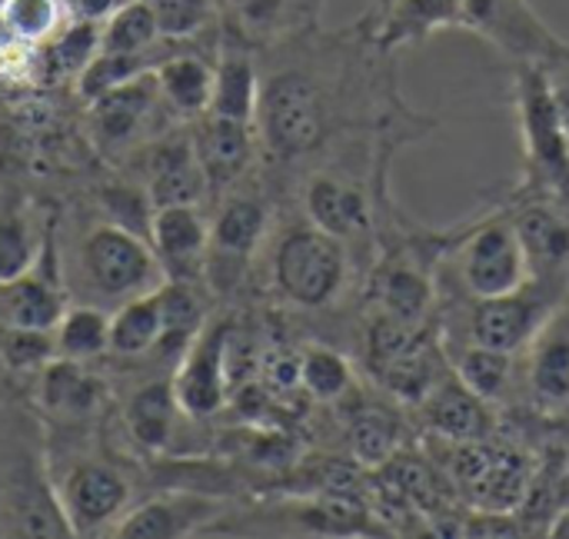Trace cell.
Wrapping results in <instances>:
<instances>
[{
	"mask_svg": "<svg viewBox=\"0 0 569 539\" xmlns=\"http://www.w3.org/2000/svg\"><path fill=\"white\" fill-rule=\"evenodd\" d=\"M0 537H73L53 490L37 413L0 387Z\"/></svg>",
	"mask_w": 569,
	"mask_h": 539,
	"instance_id": "6da1fadb",
	"label": "cell"
},
{
	"mask_svg": "<svg viewBox=\"0 0 569 539\" xmlns=\"http://www.w3.org/2000/svg\"><path fill=\"white\" fill-rule=\"evenodd\" d=\"M337 100L317 67L287 63L260 77V100L253 130L260 147L280 160L317 153L333 133Z\"/></svg>",
	"mask_w": 569,
	"mask_h": 539,
	"instance_id": "7a4b0ae2",
	"label": "cell"
},
{
	"mask_svg": "<svg viewBox=\"0 0 569 539\" xmlns=\"http://www.w3.org/2000/svg\"><path fill=\"white\" fill-rule=\"evenodd\" d=\"M513 103L523 137L527 190L550 193L569 207V130L557 107L543 60H517Z\"/></svg>",
	"mask_w": 569,
	"mask_h": 539,
	"instance_id": "3957f363",
	"label": "cell"
},
{
	"mask_svg": "<svg viewBox=\"0 0 569 539\" xmlns=\"http://www.w3.org/2000/svg\"><path fill=\"white\" fill-rule=\"evenodd\" d=\"M273 290L300 310H327L350 280L347 243L320 227L293 223L280 233L270 260Z\"/></svg>",
	"mask_w": 569,
	"mask_h": 539,
	"instance_id": "277c9868",
	"label": "cell"
},
{
	"mask_svg": "<svg viewBox=\"0 0 569 539\" xmlns=\"http://www.w3.org/2000/svg\"><path fill=\"white\" fill-rule=\"evenodd\" d=\"M80 273L97 300L117 307L167 283V270L153 243L117 223H100L83 237Z\"/></svg>",
	"mask_w": 569,
	"mask_h": 539,
	"instance_id": "5b68a950",
	"label": "cell"
},
{
	"mask_svg": "<svg viewBox=\"0 0 569 539\" xmlns=\"http://www.w3.org/2000/svg\"><path fill=\"white\" fill-rule=\"evenodd\" d=\"M453 243L460 283L473 300L503 297L530 283V263L507 207L470 223Z\"/></svg>",
	"mask_w": 569,
	"mask_h": 539,
	"instance_id": "8992f818",
	"label": "cell"
},
{
	"mask_svg": "<svg viewBox=\"0 0 569 539\" xmlns=\"http://www.w3.org/2000/svg\"><path fill=\"white\" fill-rule=\"evenodd\" d=\"M53 490L73 537H100L103 530L117 533L120 520L133 507L130 480L100 460H80L67 467L60 477H53Z\"/></svg>",
	"mask_w": 569,
	"mask_h": 539,
	"instance_id": "52a82bcc",
	"label": "cell"
},
{
	"mask_svg": "<svg viewBox=\"0 0 569 539\" xmlns=\"http://www.w3.org/2000/svg\"><path fill=\"white\" fill-rule=\"evenodd\" d=\"M520 233L530 280L553 297H569V207L563 200L520 187L517 203L507 207Z\"/></svg>",
	"mask_w": 569,
	"mask_h": 539,
	"instance_id": "ba28073f",
	"label": "cell"
},
{
	"mask_svg": "<svg viewBox=\"0 0 569 539\" xmlns=\"http://www.w3.org/2000/svg\"><path fill=\"white\" fill-rule=\"evenodd\" d=\"M563 297H553L533 280L513 293L473 300L467 317V340L520 357L527 353V347L537 340V333L543 330V323L553 317Z\"/></svg>",
	"mask_w": 569,
	"mask_h": 539,
	"instance_id": "9c48e42d",
	"label": "cell"
},
{
	"mask_svg": "<svg viewBox=\"0 0 569 539\" xmlns=\"http://www.w3.org/2000/svg\"><path fill=\"white\" fill-rule=\"evenodd\" d=\"M463 30L480 33L517 60H560L569 43L547 27L530 0H463Z\"/></svg>",
	"mask_w": 569,
	"mask_h": 539,
	"instance_id": "30bf717a",
	"label": "cell"
},
{
	"mask_svg": "<svg viewBox=\"0 0 569 539\" xmlns=\"http://www.w3.org/2000/svg\"><path fill=\"white\" fill-rule=\"evenodd\" d=\"M230 320H210L180 353L173 393L190 420L217 417L230 393Z\"/></svg>",
	"mask_w": 569,
	"mask_h": 539,
	"instance_id": "8fae6325",
	"label": "cell"
},
{
	"mask_svg": "<svg viewBox=\"0 0 569 539\" xmlns=\"http://www.w3.org/2000/svg\"><path fill=\"white\" fill-rule=\"evenodd\" d=\"M320 13L323 0H217L223 37L250 50H273L313 33Z\"/></svg>",
	"mask_w": 569,
	"mask_h": 539,
	"instance_id": "7c38bea8",
	"label": "cell"
},
{
	"mask_svg": "<svg viewBox=\"0 0 569 539\" xmlns=\"http://www.w3.org/2000/svg\"><path fill=\"white\" fill-rule=\"evenodd\" d=\"M427 260L433 257H427L413 243L387 250L367 283V297L373 310L407 323H430L437 310V283L430 277Z\"/></svg>",
	"mask_w": 569,
	"mask_h": 539,
	"instance_id": "4fadbf2b",
	"label": "cell"
},
{
	"mask_svg": "<svg viewBox=\"0 0 569 539\" xmlns=\"http://www.w3.org/2000/svg\"><path fill=\"white\" fill-rule=\"evenodd\" d=\"M357 27L380 53H393L423 43L437 30L463 27V0H387L370 7Z\"/></svg>",
	"mask_w": 569,
	"mask_h": 539,
	"instance_id": "5bb4252c",
	"label": "cell"
},
{
	"mask_svg": "<svg viewBox=\"0 0 569 539\" xmlns=\"http://www.w3.org/2000/svg\"><path fill=\"white\" fill-rule=\"evenodd\" d=\"M63 313H67V300L57 280L53 240H43L37 263L27 273L0 283V323L27 327V330H53Z\"/></svg>",
	"mask_w": 569,
	"mask_h": 539,
	"instance_id": "9a60e30c",
	"label": "cell"
},
{
	"mask_svg": "<svg viewBox=\"0 0 569 539\" xmlns=\"http://www.w3.org/2000/svg\"><path fill=\"white\" fill-rule=\"evenodd\" d=\"M303 213L313 227L340 237L343 243L370 233L373 227V200L367 187L337 170H320L307 180Z\"/></svg>",
	"mask_w": 569,
	"mask_h": 539,
	"instance_id": "2e32d148",
	"label": "cell"
},
{
	"mask_svg": "<svg viewBox=\"0 0 569 539\" xmlns=\"http://www.w3.org/2000/svg\"><path fill=\"white\" fill-rule=\"evenodd\" d=\"M270 213L260 197H230L213 223H210V250H207V277H220L223 283L237 280L240 270L250 263L257 247L263 243Z\"/></svg>",
	"mask_w": 569,
	"mask_h": 539,
	"instance_id": "e0dca14e",
	"label": "cell"
},
{
	"mask_svg": "<svg viewBox=\"0 0 569 539\" xmlns=\"http://www.w3.org/2000/svg\"><path fill=\"white\" fill-rule=\"evenodd\" d=\"M223 520V500L203 493H167L130 507L120 520V539H180L203 533Z\"/></svg>",
	"mask_w": 569,
	"mask_h": 539,
	"instance_id": "ac0fdd59",
	"label": "cell"
},
{
	"mask_svg": "<svg viewBox=\"0 0 569 539\" xmlns=\"http://www.w3.org/2000/svg\"><path fill=\"white\" fill-rule=\"evenodd\" d=\"M150 243L167 270V280L193 283L197 273L207 270L210 250V223L197 203H170L157 207Z\"/></svg>",
	"mask_w": 569,
	"mask_h": 539,
	"instance_id": "d6986e66",
	"label": "cell"
},
{
	"mask_svg": "<svg viewBox=\"0 0 569 539\" xmlns=\"http://www.w3.org/2000/svg\"><path fill=\"white\" fill-rule=\"evenodd\" d=\"M190 140L210 190H227L237 180H243L257 153L253 123L217 117V113H203Z\"/></svg>",
	"mask_w": 569,
	"mask_h": 539,
	"instance_id": "ffe728a7",
	"label": "cell"
},
{
	"mask_svg": "<svg viewBox=\"0 0 569 539\" xmlns=\"http://www.w3.org/2000/svg\"><path fill=\"white\" fill-rule=\"evenodd\" d=\"M157 100L163 97H160V83L153 70L90 100V127H93L97 143L103 150H123L140 133V127L153 117Z\"/></svg>",
	"mask_w": 569,
	"mask_h": 539,
	"instance_id": "44dd1931",
	"label": "cell"
},
{
	"mask_svg": "<svg viewBox=\"0 0 569 539\" xmlns=\"http://www.w3.org/2000/svg\"><path fill=\"white\" fill-rule=\"evenodd\" d=\"M427 427L433 430V437L450 440V443H473V440H487L493 430V413L490 403L483 397H477L450 367V373L427 393V400L420 403Z\"/></svg>",
	"mask_w": 569,
	"mask_h": 539,
	"instance_id": "7402d4cb",
	"label": "cell"
},
{
	"mask_svg": "<svg viewBox=\"0 0 569 539\" xmlns=\"http://www.w3.org/2000/svg\"><path fill=\"white\" fill-rule=\"evenodd\" d=\"M527 387L543 410L569 407V297L527 347Z\"/></svg>",
	"mask_w": 569,
	"mask_h": 539,
	"instance_id": "603a6c76",
	"label": "cell"
},
{
	"mask_svg": "<svg viewBox=\"0 0 569 539\" xmlns=\"http://www.w3.org/2000/svg\"><path fill=\"white\" fill-rule=\"evenodd\" d=\"M147 190L153 207L170 203H200V197L210 190L207 177L200 170V160L193 153V140L187 137H167L153 147L147 163Z\"/></svg>",
	"mask_w": 569,
	"mask_h": 539,
	"instance_id": "cb8c5ba5",
	"label": "cell"
},
{
	"mask_svg": "<svg viewBox=\"0 0 569 539\" xmlns=\"http://www.w3.org/2000/svg\"><path fill=\"white\" fill-rule=\"evenodd\" d=\"M257 100H260V70H257L253 50L223 37L220 53L213 60V93H210L207 113L253 123Z\"/></svg>",
	"mask_w": 569,
	"mask_h": 539,
	"instance_id": "d4e9b609",
	"label": "cell"
},
{
	"mask_svg": "<svg viewBox=\"0 0 569 539\" xmlns=\"http://www.w3.org/2000/svg\"><path fill=\"white\" fill-rule=\"evenodd\" d=\"M180 417H183V410L173 393V377L143 383L140 390H133V397L127 400V410H123L127 433L133 437V443L143 450H153V453L170 447Z\"/></svg>",
	"mask_w": 569,
	"mask_h": 539,
	"instance_id": "484cf974",
	"label": "cell"
},
{
	"mask_svg": "<svg viewBox=\"0 0 569 539\" xmlns=\"http://www.w3.org/2000/svg\"><path fill=\"white\" fill-rule=\"evenodd\" d=\"M160 97L180 117H203L210 110L213 93V63L190 50H173L157 63Z\"/></svg>",
	"mask_w": 569,
	"mask_h": 539,
	"instance_id": "4316f807",
	"label": "cell"
},
{
	"mask_svg": "<svg viewBox=\"0 0 569 539\" xmlns=\"http://www.w3.org/2000/svg\"><path fill=\"white\" fill-rule=\"evenodd\" d=\"M100 393H103L100 383L83 370L80 360L53 357L40 370V403L53 417H63V420L87 417L100 403Z\"/></svg>",
	"mask_w": 569,
	"mask_h": 539,
	"instance_id": "83f0119b",
	"label": "cell"
},
{
	"mask_svg": "<svg viewBox=\"0 0 569 539\" xmlns=\"http://www.w3.org/2000/svg\"><path fill=\"white\" fill-rule=\"evenodd\" d=\"M163 340V287L120 303L110 317V353L143 357Z\"/></svg>",
	"mask_w": 569,
	"mask_h": 539,
	"instance_id": "f1b7e54d",
	"label": "cell"
},
{
	"mask_svg": "<svg viewBox=\"0 0 569 539\" xmlns=\"http://www.w3.org/2000/svg\"><path fill=\"white\" fill-rule=\"evenodd\" d=\"M453 373L487 403H497L510 393L513 380H517V367H513V353L503 350H490L480 343H470L453 357Z\"/></svg>",
	"mask_w": 569,
	"mask_h": 539,
	"instance_id": "f546056e",
	"label": "cell"
},
{
	"mask_svg": "<svg viewBox=\"0 0 569 539\" xmlns=\"http://www.w3.org/2000/svg\"><path fill=\"white\" fill-rule=\"evenodd\" d=\"M53 340H57V357L80 360V363L97 360L100 353L110 350V313H103L100 307H73L53 327Z\"/></svg>",
	"mask_w": 569,
	"mask_h": 539,
	"instance_id": "4dcf8cb0",
	"label": "cell"
},
{
	"mask_svg": "<svg viewBox=\"0 0 569 539\" xmlns=\"http://www.w3.org/2000/svg\"><path fill=\"white\" fill-rule=\"evenodd\" d=\"M357 377L343 353H337L327 343H307L300 350V387L323 403L343 400L353 390Z\"/></svg>",
	"mask_w": 569,
	"mask_h": 539,
	"instance_id": "1f68e13d",
	"label": "cell"
},
{
	"mask_svg": "<svg viewBox=\"0 0 569 539\" xmlns=\"http://www.w3.org/2000/svg\"><path fill=\"white\" fill-rule=\"evenodd\" d=\"M163 40L157 13L150 7V0H127L123 7H117L107 20H103V37H100V50H113V53H143L153 50Z\"/></svg>",
	"mask_w": 569,
	"mask_h": 539,
	"instance_id": "d6a6232c",
	"label": "cell"
},
{
	"mask_svg": "<svg viewBox=\"0 0 569 539\" xmlns=\"http://www.w3.org/2000/svg\"><path fill=\"white\" fill-rule=\"evenodd\" d=\"M67 7L63 0H7L0 7V23L20 43L53 40L63 27Z\"/></svg>",
	"mask_w": 569,
	"mask_h": 539,
	"instance_id": "836d02e7",
	"label": "cell"
},
{
	"mask_svg": "<svg viewBox=\"0 0 569 539\" xmlns=\"http://www.w3.org/2000/svg\"><path fill=\"white\" fill-rule=\"evenodd\" d=\"M100 37H103V23H97V20L73 17L67 27H60V33L50 40V57H53L57 70L77 77L100 53Z\"/></svg>",
	"mask_w": 569,
	"mask_h": 539,
	"instance_id": "e575fe53",
	"label": "cell"
},
{
	"mask_svg": "<svg viewBox=\"0 0 569 539\" xmlns=\"http://www.w3.org/2000/svg\"><path fill=\"white\" fill-rule=\"evenodd\" d=\"M103 207L110 213V223L150 240V230H153V200H150V190L147 187H133V183H117V187H107L103 190Z\"/></svg>",
	"mask_w": 569,
	"mask_h": 539,
	"instance_id": "d590c367",
	"label": "cell"
},
{
	"mask_svg": "<svg viewBox=\"0 0 569 539\" xmlns=\"http://www.w3.org/2000/svg\"><path fill=\"white\" fill-rule=\"evenodd\" d=\"M40 257V247L33 243V233L27 227V217L17 210L0 213V283L27 273Z\"/></svg>",
	"mask_w": 569,
	"mask_h": 539,
	"instance_id": "8d00e7d4",
	"label": "cell"
},
{
	"mask_svg": "<svg viewBox=\"0 0 569 539\" xmlns=\"http://www.w3.org/2000/svg\"><path fill=\"white\" fill-rule=\"evenodd\" d=\"M150 7L170 40H190L217 20V0H150Z\"/></svg>",
	"mask_w": 569,
	"mask_h": 539,
	"instance_id": "74e56055",
	"label": "cell"
},
{
	"mask_svg": "<svg viewBox=\"0 0 569 539\" xmlns=\"http://www.w3.org/2000/svg\"><path fill=\"white\" fill-rule=\"evenodd\" d=\"M350 443H353V453L363 463H380L397 447V423L390 417H383L380 410H363V413L353 417Z\"/></svg>",
	"mask_w": 569,
	"mask_h": 539,
	"instance_id": "f35d334b",
	"label": "cell"
},
{
	"mask_svg": "<svg viewBox=\"0 0 569 539\" xmlns=\"http://www.w3.org/2000/svg\"><path fill=\"white\" fill-rule=\"evenodd\" d=\"M377 3H387V0H377ZM377 3H373V7H377Z\"/></svg>",
	"mask_w": 569,
	"mask_h": 539,
	"instance_id": "ab89813d",
	"label": "cell"
}]
</instances>
